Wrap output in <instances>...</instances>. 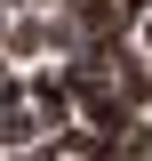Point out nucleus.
<instances>
[{
	"label": "nucleus",
	"instance_id": "f257e3e1",
	"mask_svg": "<svg viewBox=\"0 0 152 161\" xmlns=\"http://www.w3.org/2000/svg\"><path fill=\"white\" fill-rule=\"evenodd\" d=\"M32 145H40V121H32V105H0V153H32Z\"/></svg>",
	"mask_w": 152,
	"mask_h": 161
},
{
	"label": "nucleus",
	"instance_id": "f03ea898",
	"mask_svg": "<svg viewBox=\"0 0 152 161\" xmlns=\"http://www.w3.org/2000/svg\"><path fill=\"white\" fill-rule=\"evenodd\" d=\"M24 97V73H8V57H0V105H16Z\"/></svg>",
	"mask_w": 152,
	"mask_h": 161
},
{
	"label": "nucleus",
	"instance_id": "20e7f679",
	"mask_svg": "<svg viewBox=\"0 0 152 161\" xmlns=\"http://www.w3.org/2000/svg\"><path fill=\"white\" fill-rule=\"evenodd\" d=\"M144 121H152V97H144Z\"/></svg>",
	"mask_w": 152,
	"mask_h": 161
},
{
	"label": "nucleus",
	"instance_id": "7ed1b4c3",
	"mask_svg": "<svg viewBox=\"0 0 152 161\" xmlns=\"http://www.w3.org/2000/svg\"><path fill=\"white\" fill-rule=\"evenodd\" d=\"M136 57H152V8L136 16Z\"/></svg>",
	"mask_w": 152,
	"mask_h": 161
}]
</instances>
